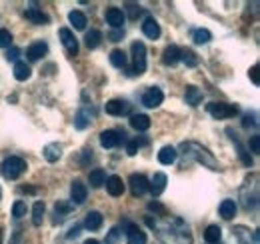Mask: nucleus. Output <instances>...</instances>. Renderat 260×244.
Instances as JSON below:
<instances>
[{
    "label": "nucleus",
    "mask_w": 260,
    "mask_h": 244,
    "mask_svg": "<svg viewBox=\"0 0 260 244\" xmlns=\"http://www.w3.org/2000/svg\"><path fill=\"white\" fill-rule=\"evenodd\" d=\"M146 222H148V226L158 230L156 234L164 244H192L188 224L182 218H168L164 222H156V220L148 218Z\"/></svg>",
    "instance_id": "1"
},
{
    "label": "nucleus",
    "mask_w": 260,
    "mask_h": 244,
    "mask_svg": "<svg viewBox=\"0 0 260 244\" xmlns=\"http://www.w3.org/2000/svg\"><path fill=\"white\" fill-rule=\"evenodd\" d=\"M180 154H182V158H184V164H186V162H198V164H202V166H206V168H210V170H218V168H220L218 160L212 156V152H210L208 148H204L202 144L192 142V140L180 144Z\"/></svg>",
    "instance_id": "2"
},
{
    "label": "nucleus",
    "mask_w": 260,
    "mask_h": 244,
    "mask_svg": "<svg viewBox=\"0 0 260 244\" xmlns=\"http://www.w3.org/2000/svg\"><path fill=\"white\" fill-rule=\"evenodd\" d=\"M26 172V162L20 156H8L2 160L0 164V174L6 180H16L18 176H22Z\"/></svg>",
    "instance_id": "3"
},
{
    "label": "nucleus",
    "mask_w": 260,
    "mask_h": 244,
    "mask_svg": "<svg viewBox=\"0 0 260 244\" xmlns=\"http://www.w3.org/2000/svg\"><path fill=\"white\" fill-rule=\"evenodd\" d=\"M130 50H132V68L128 70V74L140 76L146 72V46L136 40V42H132Z\"/></svg>",
    "instance_id": "4"
},
{
    "label": "nucleus",
    "mask_w": 260,
    "mask_h": 244,
    "mask_svg": "<svg viewBox=\"0 0 260 244\" xmlns=\"http://www.w3.org/2000/svg\"><path fill=\"white\" fill-rule=\"evenodd\" d=\"M206 110L210 116H214L216 120H222V118H232L238 114V106L236 104H228V102H210L206 104Z\"/></svg>",
    "instance_id": "5"
},
{
    "label": "nucleus",
    "mask_w": 260,
    "mask_h": 244,
    "mask_svg": "<svg viewBox=\"0 0 260 244\" xmlns=\"http://www.w3.org/2000/svg\"><path fill=\"white\" fill-rule=\"evenodd\" d=\"M130 106L126 100H120V98H112V100H108L106 104H104V110H106V114H110V116H122V114H128L130 112Z\"/></svg>",
    "instance_id": "6"
},
{
    "label": "nucleus",
    "mask_w": 260,
    "mask_h": 244,
    "mask_svg": "<svg viewBox=\"0 0 260 244\" xmlns=\"http://www.w3.org/2000/svg\"><path fill=\"white\" fill-rule=\"evenodd\" d=\"M124 132H118V130H104L100 132V144L104 148H116L122 140H124Z\"/></svg>",
    "instance_id": "7"
},
{
    "label": "nucleus",
    "mask_w": 260,
    "mask_h": 244,
    "mask_svg": "<svg viewBox=\"0 0 260 244\" xmlns=\"http://www.w3.org/2000/svg\"><path fill=\"white\" fill-rule=\"evenodd\" d=\"M162 100H164V92L158 86H150L148 90L142 94V104L146 108H156V106L162 104Z\"/></svg>",
    "instance_id": "8"
},
{
    "label": "nucleus",
    "mask_w": 260,
    "mask_h": 244,
    "mask_svg": "<svg viewBox=\"0 0 260 244\" xmlns=\"http://www.w3.org/2000/svg\"><path fill=\"white\" fill-rule=\"evenodd\" d=\"M128 184L132 196H142V194L148 192V180H146L144 174H132L128 178Z\"/></svg>",
    "instance_id": "9"
},
{
    "label": "nucleus",
    "mask_w": 260,
    "mask_h": 244,
    "mask_svg": "<svg viewBox=\"0 0 260 244\" xmlns=\"http://www.w3.org/2000/svg\"><path fill=\"white\" fill-rule=\"evenodd\" d=\"M58 36H60V40H62V44H64L66 52H68L70 56H76V54H78V40H76V36L72 34V30L60 28V30H58Z\"/></svg>",
    "instance_id": "10"
},
{
    "label": "nucleus",
    "mask_w": 260,
    "mask_h": 244,
    "mask_svg": "<svg viewBox=\"0 0 260 244\" xmlns=\"http://www.w3.org/2000/svg\"><path fill=\"white\" fill-rule=\"evenodd\" d=\"M86 196H88L86 184H82L80 180H74L72 186H70V200H72V204H82L86 200Z\"/></svg>",
    "instance_id": "11"
},
{
    "label": "nucleus",
    "mask_w": 260,
    "mask_h": 244,
    "mask_svg": "<svg viewBox=\"0 0 260 244\" xmlns=\"http://www.w3.org/2000/svg\"><path fill=\"white\" fill-rule=\"evenodd\" d=\"M92 116H94V108L88 110L86 106H82V108L76 112V116H74V128H76V130H84V128H88L90 122H92Z\"/></svg>",
    "instance_id": "12"
},
{
    "label": "nucleus",
    "mask_w": 260,
    "mask_h": 244,
    "mask_svg": "<svg viewBox=\"0 0 260 244\" xmlns=\"http://www.w3.org/2000/svg\"><path fill=\"white\" fill-rule=\"evenodd\" d=\"M126 244H146V232L136 224L126 226Z\"/></svg>",
    "instance_id": "13"
},
{
    "label": "nucleus",
    "mask_w": 260,
    "mask_h": 244,
    "mask_svg": "<svg viewBox=\"0 0 260 244\" xmlns=\"http://www.w3.org/2000/svg\"><path fill=\"white\" fill-rule=\"evenodd\" d=\"M104 16H106V22H108L112 28H122V24H124V12H122L120 8L110 6Z\"/></svg>",
    "instance_id": "14"
},
{
    "label": "nucleus",
    "mask_w": 260,
    "mask_h": 244,
    "mask_svg": "<svg viewBox=\"0 0 260 244\" xmlns=\"http://www.w3.org/2000/svg\"><path fill=\"white\" fill-rule=\"evenodd\" d=\"M226 132L230 134V138H232V142L236 144V150H238V158L242 160V164H246V166H252V156L246 152V148L242 146V142L238 140V134L232 130V128H226Z\"/></svg>",
    "instance_id": "15"
},
{
    "label": "nucleus",
    "mask_w": 260,
    "mask_h": 244,
    "mask_svg": "<svg viewBox=\"0 0 260 244\" xmlns=\"http://www.w3.org/2000/svg\"><path fill=\"white\" fill-rule=\"evenodd\" d=\"M46 52H48V44L42 42V40L32 42V44L26 48V56H28V60H40L42 56H46Z\"/></svg>",
    "instance_id": "16"
},
{
    "label": "nucleus",
    "mask_w": 260,
    "mask_h": 244,
    "mask_svg": "<svg viewBox=\"0 0 260 244\" xmlns=\"http://www.w3.org/2000/svg\"><path fill=\"white\" fill-rule=\"evenodd\" d=\"M234 236L238 238V242L240 244H254L258 240V234L256 232H250L246 226H234Z\"/></svg>",
    "instance_id": "17"
},
{
    "label": "nucleus",
    "mask_w": 260,
    "mask_h": 244,
    "mask_svg": "<svg viewBox=\"0 0 260 244\" xmlns=\"http://www.w3.org/2000/svg\"><path fill=\"white\" fill-rule=\"evenodd\" d=\"M166 182H168L166 174H164V172H156V174L152 176V180L148 182V190H150L154 196H160L164 192V188H166Z\"/></svg>",
    "instance_id": "18"
},
{
    "label": "nucleus",
    "mask_w": 260,
    "mask_h": 244,
    "mask_svg": "<svg viewBox=\"0 0 260 244\" xmlns=\"http://www.w3.org/2000/svg\"><path fill=\"white\" fill-rule=\"evenodd\" d=\"M142 32H144V36H146V38L156 40V38L160 36V24H158L152 16H148V18L142 22Z\"/></svg>",
    "instance_id": "19"
},
{
    "label": "nucleus",
    "mask_w": 260,
    "mask_h": 244,
    "mask_svg": "<svg viewBox=\"0 0 260 244\" xmlns=\"http://www.w3.org/2000/svg\"><path fill=\"white\" fill-rule=\"evenodd\" d=\"M72 206H74V204H70V202L58 200V202L54 204V224H62L66 216L72 212Z\"/></svg>",
    "instance_id": "20"
},
{
    "label": "nucleus",
    "mask_w": 260,
    "mask_h": 244,
    "mask_svg": "<svg viewBox=\"0 0 260 244\" xmlns=\"http://www.w3.org/2000/svg\"><path fill=\"white\" fill-rule=\"evenodd\" d=\"M104 184H106V190H108L110 196H122V192H124V182H122L120 176H108Z\"/></svg>",
    "instance_id": "21"
},
{
    "label": "nucleus",
    "mask_w": 260,
    "mask_h": 244,
    "mask_svg": "<svg viewBox=\"0 0 260 244\" xmlns=\"http://www.w3.org/2000/svg\"><path fill=\"white\" fill-rule=\"evenodd\" d=\"M180 60V48L176 46V44H170V46H166L162 52V62L166 66H174L176 62Z\"/></svg>",
    "instance_id": "22"
},
{
    "label": "nucleus",
    "mask_w": 260,
    "mask_h": 244,
    "mask_svg": "<svg viewBox=\"0 0 260 244\" xmlns=\"http://www.w3.org/2000/svg\"><path fill=\"white\" fill-rule=\"evenodd\" d=\"M42 156H44L48 162H56V160L62 156V146H60L58 142H50V144H46V146H44Z\"/></svg>",
    "instance_id": "23"
},
{
    "label": "nucleus",
    "mask_w": 260,
    "mask_h": 244,
    "mask_svg": "<svg viewBox=\"0 0 260 244\" xmlns=\"http://www.w3.org/2000/svg\"><path fill=\"white\" fill-rule=\"evenodd\" d=\"M130 126L138 132H144V130L150 128V118L146 114H132L130 116Z\"/></svg>",
    "instance_id": "24"
},
{
    "label": "nucleus",
    "mask_w": 260,
    "mask_h": 244,
    "mask_svg": "<svg viewBox=\"0 0 260 244\" xmlns=\"http://www.w3.org/2000/svg\"><path fill=\"white\" fill-rule=\"evenodd\" d=\"M176 156H178V150L174 146H162L160 152H158V162L168 166V164H172L176 160Z\"/></svg>",
    "instance_id": "25"
},
{
    "label": "nucleus",
    "mask_w": 260,
    "mask_h": 244,
    "mask_svg": "<svg viewBox=\"0 0 260 244\" xmlns=\"http://www.w3.org/2000/svg\"><path fill=\"white\" fill-rule=\"evenodd\" d=\"M218 212H220V216H222L224 220H232V218L236 216V202L230 200V198L222 200L220 206H218Z\"/></svg>",
    "instance_id": "26"
},
{
    "label": "nucleus",
    "mask_w": 260,
    "mask_h": 244,
    "mask_svg": "<svg viewBox=\"0 0 260 244\" xmlns=\"http://www.w3.org/2000/svg\"><path fill=\"white\" fill-rule=\"evenodd\" d=\"M102 222H104V216L98 212V210L88 212L86 214V218H84V226H86L88 230H98V228L102 226Z\"/></svg>",
    "instance_id": "27"
},
{
    "label": "nucleus",
    "mask_w": 260,
    "mask_h": 244,
    "mask_svg": "<svg viewBox=\"0 0 260 244\" xmlns=\"http://www.w3.org/2000/svg\"><path fill=\"white\" fill-rule=\"evenodd\" d=\"M202 90L198 88V86H186V94H184V98H186V104H190V106H198L200 102H202Z\"/></svg>",
    "instance_id": "28"
},
{
    "label": "nucleus",
    "mask_w": 260,
    "mask_h": 244,
    "mask_svg": "<svg viewBox=\"0 0 260 244\" xmlns=\"http://www.w3.org/2000/svg\"><path fill=\"white\" fill-rule=\"evenodd\" d=\"M220 238H222V230H220V226L210 224V226L204 230V240H206L208 244H218L220 242Z\"/></svg>",
    "instance_id": "29"
},
{
    "label": "nucleus",
    "mask_w": 260,
    "mask_h": 244,
    "mask_svg": "<svg viewBox=\"0 0 260 244\" xmlns=\"http://www.w3.org/2000/svg\"><path fill=\"white\" fill-rule=\"evenodd\" d=\"M24 16H26L32 24H46V22H48V16H46L40 8H28V10L24 12Z\"/></svg>",
    "instance_id": "30"
},
{
    "label": "nucleus",
    "mask_w": 260,
    "mask_h": 244,
    "mask_svg": "<svg viewBox=\"0 0 260 244\" xmlns=\"http://www.w3.org/2000/svg\"><path fill=\"white\" fill-rule=\"evenodd\" d=\"M30 74H32V70H30V66L26 64V62H16L14 64V78L16 80H28L30 78Z\"/></svg>",
    "instance_id": "31"
},
{
    "label": "nucleus",
    "mask_w": 260,
    "mask_h": 244,
    "mask_svg": "<svg viewBox=\"0 0 260 244\" xmlns=\"http://www.w3.org/2000/svg\"><path fill=\"white\" fill-rule=\"evenodd\" d=\"M110 64H112L114 68H126V64H128V58H126L124 50H118V48H114V50L110 52Z\"/></svg>",
    "instance_id": "32"
},
{
    "label": "nucleus",
    "mask_w": 260,
    "mask_h": 244,
    "mask_svg": "<svg viewBox=\"0 0 260 244\" xmlns=\"http://www.w3.org/2000/svg\"><path fill=\"white\" fill-rule=\"evenodd\" d=\"M68 18H70V22L74 24L76 30H84V28H86V16H84L80 10H72V12L68 14Z\"/></svg>",
    "instance_id": "33"
},
{
    "label": "nucleus",
    "mask_w": 260,
    "mask_h": 244,
    "mask_svg": "<svg viewBox=\"0 0 260 244\" xmlns=\"http://www.w3.org/2000/svg\"><path fill=\"white\" fill-rule=\"evenodd\" d=\"M88 180H90V186H92V188H100L102 184L106 182V172H104L102 168H94V170L90 172Z\"/></svg>",
    "instance_id": "34"
},
{
    "label": "nucleus",
    "mask_w": 260,
    "mask_h": 244,
    "mask_svg": "<svg viewBox=\"0 0 260 244\" xmlns=\"http://www.w3.org/2000/svg\"><path fill=\"white\" fill-rule=\"evenodd\" d=\"M44 212H46V206H44V202H42V200L34 202V206H32V222H34V226H40V224H42Z\"/></svg>",
    "instance_id": "35"
},
{
    "label": "nucleus",
    "mask_w": 260,
    "mask_h": 244,
    "mask_svg": "<svg viewBox=\"0 0 260 244\" xmlns=\"http://www.w3.org/2000/svg\"><path fill=\"white\" fill-rule=\"evenodd\" d=\"M180 60L184 62L188 68H194L196 64H198V56H196L194 50H190V48H184V50H180Z\"/></svg>",
    "instance_id": "36"
},
{
    "label": "nucleus",
    "mask_w": 260,
    "mask_h": 244,
    "mask_svg": "<svg viewBox=\"0 0 260 244\" xmlns=\"http://www.w3.org/2000/svg\"><path fill=\"white\" fill-rule=\"evenodd\" d=\"M100 40H102V32L100 30H90L86 32V36H84V42H86L88 48H98Z\"/></svg>",
    "instance_id": "37"
},
{
    "label": "nucleus",
    "mask_w": 260,
    "mask_h": 244,
    "mask_svg": "<svg viewBox=\"0 0 260 244\" xmlns=\"http://www.w3.org/2000/svg\"><path fill=\"white\" fill-rule=\"evenodd\" d=\"M192 38H194L196 44H208L212 40V34H210L208 28H198V30H194Z\"/></svg>",
    "instance_id": "38"
},
{
    "label": "nucleus",
    "mask_w": 260,
    "mask_h": 244,
    "mask_svg": "<svg viewBox=\"0 0 260 244\" xmlns=\"http://www.w3.org/2000/svg\"><path fill=\"white\" fill-rule=\"evenodd\" d=\"M26 202L24 200H16L14 204H12V216H16V218H20V216H26Z\"/></svg>",
    "instance_id": "39"
},
{
    "label": "nucleus",
    "mask_w": 260,
    "mask_h": 244,
    "mask_svg": "<svg viewBox=\"0 0 260 244\" xmlns=\"http://www.w3.org/2000/svg\"><path fill=\"white\" fill-rule=\"evenodd\" d=\"M242 126H244V128H256V126H258V114H256V112H248V114H244Z\"/></svg>",
    "instance_id": "40"
},
{
    "label": "nucleus",
    "mask_w": 260,
    "mask_h": 244,
    "mask_svg": "<svg viewBox=\"0 0 260 244\" xmlns=\"http://www.w3.org/2000/svg\"><path fill=\"white\" fill-rule=\"evenodd\" d=\"M12 44V34H10V30H0V48H8Z\"/></svg>",
    "instance_id": "41"
},
{
    "label": "nucleus",
    "mask_w": 260,
    "mask_h": 244,
    "mask_svg": "<svg viewBox=\"0 0 260 244\" xmlns=\"http://www.w3.org/2000/svg\"><path fill=\"white\" fill-rule=\"evenodd\" d=\"M118 238H120V228L114 226V228L108 232V236H106V244H116L118 242Z\"/></svg>",
    "instance_id": "42"
},
{
    "label": "nucleus",
    "mask_w": 260,
    "mask_h": 244,
    "mask_svg": "<svg viewBox=\"0 0 260 244\" xmlns=\"http://www.w3.org/2000/svg\"><path fill=\"white\" fill-rule=\"evenodd\" d=\"M148 210H150V212H156V214H160V216H166V208H164L162 204H158V202H156V200H154V202H150V204H148Z\"/></svg>",
    "instance_id": "43"
},
{
    "label": "nucleus",
    "mask_w": 260,
    "mask_h": 244,
    "mask_svg": "<svg viewBox=\"0 0 260 244\" xmlns=\"http://www.w3.org/2000/svg\"><path fill=\"white\" fill-rule=\"evenodd\" d=\"M126 8H128V14H130V18H132V20H136V16H138V14H142V8H140V6H136V4H128Z\"/></svg>",
    "instance_id": "44"
},
{
    "label": "nucleus",
    "mask_w": 260,
    "mask_h": 244,
    "mask_svg": "<svg viewBox=\"0 0 260 244\" xmlns=\"http://www.w3.org/2000/svg\"><path fill=\"white\" fill-rule=\"evenodd\" d=\"M258 70H260V66H258V64H254V66L250 68V78H252V82H254V84H260Z\"/></svg>",
    "instance_id": "45"
},
{
    "label": "nucleus",
    "mask_w": 260,
    "mask_h": 244,
    "mask_svg": "<svg viewBox=\"0 0 260 244\" xmlns=\"http://www.w3.org/2000/svg\"><path fill=\"white\" fill-rule=\"evenodd\" d=\"M122 36H124V30L120 28V30H112L108 34V38L112 40V42H118V40H122Z\"/></svg>",
    "instance_id": "46"
},
{
    "label": "nucleus",
    "mask_w": 260,
    "mask_h": 244,
    "mask_svg": "<svg viewBox=\"0 0 260 244\" xmlns=\"http://www.w3.org/2000/svg\"><path fill=\"white\" fill-rule=\"evenodd\" d=\"M126 152H128V156H134V154L138 152V144H136V140H128V144H126Z\"/></svg>",
    "instance_id": "47"
},
{
    "label": "nucleus",
    "mask_w": 260,
    "mask_h": 244,
    "mask_svg": "<svg viewBox=\"0 0 260 244\" xmlns=\"http://www.w3.org/2000/svg\"><path fill=\"white\" fill-rule=\"evenodd\" d=\"M18 56H20V50H18L16 46H12V48L8 50V54H6V58H8V60H16Z\"/></svg>",
    "instance_id": "48"
},
{
    "label": "nucleus",
    "mask_w": 260,
    "mask_h": 244,
    "mask_svg": "<svg viewBox=\"0 0 260 244\" xmlns=\"http://www.w3.org/2000/svg\"><path fill=\"white\" fill-rule=\"evenodd\" d=\"M258 144H260V138L258 136H252L250 138V150L254 154H258Z\"/></svg>",
    "instance_id": "49"
},
{
    "label": "nucleus",
    "mask_w": 260,
    "mask_h": 244,
    "mask_svg": "<svg viewBox=\"0 0 260 244\" xmlns=\"http://www.w3.org/2000/svg\"><path fill=\"white\" fill-rule=\"evenodd\" d=\"M78 234H80V224H74V228H70V232H68L66 236H68V238H76Z\"/></svg>",
    "instance_id": "50"
},
{
    "label": "nucleus",
    "mask_w": 260,
    "mask_h": 244,
    "mask_svg": "<svg viewBox=\"0 0 260 244\" xmlns=\"http://www.w3.org/2000/svg\"><path fill=\"white\" fill-rule=\"evenodd\" d=\"M84 244H100V242H98V240H94V238H88Z\"/></svg>",
    "instance_id": "51"
},
{
    "label": "nucleus",
    "mask_w": 260,
    "mask_h": 244,
    "mask_svg": "<svg viewBox=\"0 0 260 244\" xmlns=\"http://www.w3.org/2000/svg\"><path fill=\"white\" fill-rule=\"evenodd\" d=\"M0 244H2V232H0Z\"/></svg>",
    "instance_id": "52"
},
{
    "label": "nucleus",
    "mask_w": 260,
    "mask_h": 244,
    "mask_svg": "<svg viewBox=\"0 0 260 244\" xmlns=\"http://www.w3.org/2000/svg\"><path fill=\"white\" fill-rule=\"evenodd\" d=\"M0 198H2V190H0Z\"/></svg>",
    "instance_id": "53"
}]
</instances>
